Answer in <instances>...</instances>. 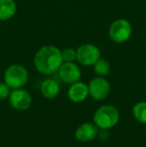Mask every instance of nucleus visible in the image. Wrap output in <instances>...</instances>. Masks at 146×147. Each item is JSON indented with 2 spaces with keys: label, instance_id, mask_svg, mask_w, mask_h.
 Returning <instances> with one entry per match:
<instances>
[{
  "label": "nucleus",
  "instance_id": "39448f33",
  "mask_svg": "<svg viewBox=\"0 0 146 147\" xmlns=\"http://www.w3.org/2000/svg\"><path fill=\"white\" fill-rule=\"evenodd\" d=\"M101 56L100 50L93 44H82L76 50V60L83 66L93 65Z\"/></svg>",
  "mask_w": 146,
  "mask_h": 147
},
{
  "label": "nucleus",
  "instance_id": "f8f14e48",
  "mask_svg": "<svg viewBox=\"0 0 146 147\" xmlns=\"http://www.w3.org/2000/svg\"><path fill=\"white\" fill-rule=\"evenodd\" d=\"M16 3L14 0H0V20L6 21L16 13Z\"/></svg>",
  "mask_w": 146,
  "mask_h": 147
},
{
  "label": "nucleus",
  "instance_id": "7ed1b4c3",
  "mask_svg": "<svg viewBox=\"0 0 146 147\" xmlns=\"http://www.w3.org/2000/svg\"><path fill=\"white\" fill-rule=\"evenodd\" d=\"M28 71L21 64H12L4 72V82L12 89L22 88L28 82Z\"/></svg>",
  "mask_w": 146,
  "mask_h": 147
},
{
  "label": "nucleus",
  "instance_id": "9b49d317",
  "mask_svg": "<svg viewBox=\"0 0 146 147\" xmlns=\"http://www.w3.org/2000/svg\"><path fill=\"white\" fill-rule=\"evenodd\" d=\"M40 91L42 95L47 99H53L60 92V86L54 79H45L41 83Z\"/></svg>",
  "mask_w": 146,
  "mask_h": 147
},
{
  "label": "nucleus",
  "instance_id": "f03ea898",
  "mask_svg": "<svg viewBox=\"0 0 146 147\" xmlns=\"http://www.w3.org/2000/svg\"><path fill=\"white\" fill-rule=\"evenodd\" d=\"M119 111L112 105H102L95 111L93 115L94 124L98 128L110 129L119 121Z\"/></svg>",
  "mask_w": 146,
  "mask_h": 147
},
{
  "label": "nucleus",
  "instance_id": "4468645a",
  "mask_svg": "<svg viewBox=\"0 0 146 147\" xmlns=\"http://www.w3.org/2000/svg\"><path fill=\"white\" fill-rule=\"evenodd\" d=\"M93 69L97 75L99 76H106L110 72V64L107 60L103 58H99L95 63L93 64Z\"/></svg>",
  "mask_w": 146,
  "mask_h": 147
},
{
  "label": "nucleus",
  "instance_id": "6e6552de",
  "mask_svg": "<svg viewBox=\"0 0 146 147\" xmlns=\"http://www.w3.org/2000/svg\"><path fill=\"white\" fill-rule=\"evenodd\" d=\"M60 79L66 84H73L81 78V70L74 62H63L58 70Z\"/></svg>",
  "mask_w": 146,
  "mask_h": 147
},
{
  "label": "nucleus",
  "instance_id": "0eeeda50",
  "mask_svg": "<svg viewBox=\"0 0 146 147\" xmlns=\"http://www.w3.org/2000/svg\"><path fill=\"white\" fill-rule=\"evenodd\" d=\"M89 95L94 100H103L109 95L110 84L105 78L102 76L95 77L90 81L89 85Z\"/></svg>",
  "mask_w": 146,
  "mask_h": 147
},
{
  "label": "nucleus",
  "instance_id": "1a4fd4ad",
  "mask_svg": "<svg viewBox=\"0 0 146 147\" xmlns=\"http://www.w3.org/2000/svg\"><path fill=\"white\" fill-rule=\"evenodd\" d=\"M98 127L94 123L85 122L82 123L75 131V138L79 142L82 143H87L97 137Z\"/></svg>",
  "mask_w": 146,
  "mask_h": 147
},
{
  "label": "nucleus",
  "instance_id": "ddd939ff",
  "mask_svg": "<svg viewBox=\"0 0 146 147\" xmlns=\"http://www.w3.org/2000/svg\"><path fill=\"white\" fill-rule=\"evenodd\" d=\"M132 113L137 121L146 124V101L136 103L132 108Z\"/></svg>",
  "mask_w": 146,
  "mask_h": 147
},
{
  "label": "nucleus",
  "instance_id": "dca6fc26",
  "mask_svg": "<svg viewBox=\"0 0 146 147\" xmlns=\"http://www.w3.org/2000/svg\"><path fill=\"white\" fill-rule=\"evenodd\" d=\"M10 95V87L5 82H0V101L5 100Z\"/></svg>",
  "mask_w": 146,
  "mask_h": 147
},
{
  "label": "nucleus",
  "instance_id": "20e7f679",
  "mask_svg": "<svg viewBox=\"0 0 146 147\" xmlns=\"http://www.w3.org/2000/svg\"><path fill=\"white\" fill-rule=\"evenodd\" d=\"M132 27L128 20L117 19L109 27V37L115 43H124L130 38Z\"/></svg>",
  "mask_w": 146,
  "mask_h": 147
},
{
  "label": "nucleus",
  "instance_id": "9d476101",
  "mask_svg": "<svg viewBox=\"0 0 146 147\" xmlns=\"http://www.w3.org/2000/svg\"><path fill=\"white\" fill-rule=\"evenodd\" d=\"M89 95V88L88 85L83 82H75L71 84L68 89V97L72 102L80 103L84 101Z\"/></svg>",
  "mask_w": 146,
  "mask_h": 147
},
{
  "label": "nucleus",
  "instance_id": "423d86ee",
  "mask_svg": "<svg viewBox=\"0 0 146 147\" xmlns=\"http://www.w3.org/2000/svg\"><path fill=\"white\" fill-rule=\"evenodd\" d=\"M9 103L15 110L25 111L31 106L32 97L28 91L22 88L13 89L9 95Z\"/></svg>",
  "mask_w": 146,
  "mask_h": 147
},
{
  "label": "nucleus",
  "instance_id": "2eb2a0df",
  "mask_svg": "<svg viewBox=\"0 0 146 147\" xmlns=\"http://www.w3.org/2000/svg\"><path fill=\"white\" fill-rule=\"evenodd\" d=\"M63 62H74L76 60V50L72 48H65L61 50Z\"/></svg>",
  "mask_w": 146,
  "mask_h": 147
},
{
  "label": "nucleus",
  "instance_id": "f257e3e1",
  "mask_svg": "<svg viewBox=\"0 0 146 147\" xmlns=\"http://www.w3.org/2000/svg\"><path fill=\"white\" fill-rule=\"evenodd\" d=\"M62 63L61 50L53 45H46L39 48L34 56L36 70L44 75H50L57 72Z\"/></svg>",
  "mask_w": 146,
  "mask_h": 147
}]
</instances>
